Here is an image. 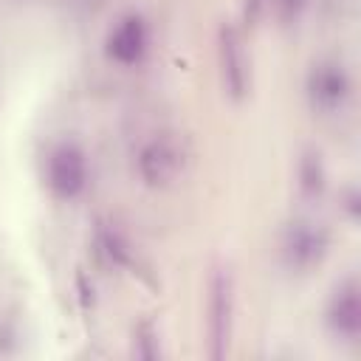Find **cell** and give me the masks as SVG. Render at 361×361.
<instances>
[{
    "label": "cell",
    "mask_w": 361,
    "mask_h": 361,
    "mask_svg": "<svg viewBox=\"0 0 361 361\" xmlns=\"http://www.w3.org/2000/svg\"><path fill=\"white\" fill-rule=\"evenodd\" d=\"M217 56H220V73H223L226 93L234 102H243L251 87V68H248L243 37L234 23H223L217 28Z\"/></svg>",
    "instance_id": "ba28073f"
},
{
    "label": "cell",
    "mask_w": 361,
    "mask_h": 361,
    "mask_svg": "<svg viewBox=\"0 0 361 361\" xmlns=\"http://www.w3.org/2000/svg\"><path fill=\"white\" fill-rule=\"evenodd\" d=\"M96 248H99V257L107 265H116V268H130L133 265V248H130L127 237L116 226H110V223H99V228H96Z\"/></svg>",
    "instance_id": "9c48e42d"
},
{
    "label": "cell",
    "mask_w": 361,
    "mask_h": 361,
    "mask_svg": "<svg viewBox=\"0 0 361 361\" xmlns=\"http://www.w3.org/2000/svg\"><path fill=\"white\" fill-rule=\"evenodd\" d=\"M324 180H327V172H324L322 155L316 149H305L302 158H299V189H302V195L319 197L324 192Z\"/></svg>",
    "instance_id": "30bf717a"
},
{
    "label": "cell",
    "mask_w": 361,
    "mask_h": 361,
    "mask_svg": "<svg viewBox=\"0 0 361 361\" xmlns=\"http://www.w3.org/2000/svg\"><path fill=\"white\" fill-rule=\"evenodd\" d=\"M330 251V231L307 217H296L282 228L279 259L293 274H307L324 262Z\"/></svg>",
    "instance_id": "7a4b0ae2"
},
{
    "label": "cell",
    "mask_w": 361,
    "mask_h": 361,
    "mask_svg": "<svg viewBox=\"0 0 361 361\" xmlns=\"http://www.w3.org/2000/svg\"><path fill=\"white\" fill-rule=\"evenodd\" d=\"M209 355L226 358L234 330V279L228 268H214L209 279Z\"/></svg>",
    "instance_id": "277c9868"
},
{
    "label": "cell",
    "mask_w": 361,
    "mask_h": 361,
    "mask_svg": "<svg viewBox=\"0 0 361 361\" xmlns=\"http://www.w3.org/2000/svg\"><path fill=\"white\" fill-rule=\"evenodd\" d=\"M341 209H344V214H347V217H350L353 223H355V220L361 217V195H358V189H355V186H347Z\"/></svg>",
    "instance_id": "4fadbf2b"
},
{
    "label": "cell",
    "mask_w": 361,
    "mask_h": 361,
    "mask_svg": "<svg viewBox=\"0 0 361 361\" xmlns=\"http://www.w3.org/2000/svg\"><path fill=\"white\" fill-rule=\"evenodd\" d=\"M305 96L316 113H338L353 96V76L336 56H322L307 68Z\"/></svg>",
    "instance_id": "3957f363"
},
{
    "label": "cell",
    "mask_w": 361,
    "mask_h": 361,
    "mask_svg": "<svg viewBox=\"0 0 361 361\" xmlns=\"http://www.w3.org/2000/svg\"><path fill=\"white\" fill-rule=\"evenodd\" d=\"M268 6L274 8V14H276L282 23H293V20H299V14L305 11L307 0H268Z\"/></svg>",
    "instance_id": "7c38bea8"
},
{
    "label": "cell",
    "mask_w": 361,
    "mask_h": 361,
    "mask_svg": "<svg viewBox=\"0 0 361 361\" xmlns=\"http://www.w3.org/2000/svg\"><path fill=\"white\" fill-rule=\"evenodd\" d=\"M324 324L338 341H358L361 336V285L358 276L350 274L333 285L324 305Z\"/></svg>",
    "instance_id": "8992f818"
},
{
    "label": "cell",
    "mask_w": 361,
    "mask_h": 361,
    "mask_svg": "<svg viewBox=\"0 0 361 361\" xmlns=\"http://www.w3.org/2000/svg\"><path fill=\"white\" fill-rule=\"evenodd\" d=\"M265 8H268V0H243V20L248 25H254Z\"/></svg>",
    "instance_id": "5bb4252c"
},
{
    "label": "cell",
    "mask_w": 361,
    "mask_h": 361,
    "mask_svg": "<svg viewBox=\"0 0 361 361\" xmlns=\"http://www.w3.org/2000/svg\"><path fill=\"white\" fill-rule=\"evenodd\" d=\"M135 353H138V358H144V361H152V358H158L161 355V344H158V330L152 327V322H138V327H135Z\"/></svg>",
    "instance_id": "8fae6325"
},
{
    "label": "cell",
    "mask_w": 361,
    "mask_h": 361,
    "mask_svg": "<svg viewBox=\"0 0 361 361\" xmlns=\"http://www.w3.org/2000/svg\"><path fill=\"white\" fill-rule=\"evenodd\" d=\"M149 45H152V31H149L147 17L138 11H127L107 31L104 56L110 62H116L118 68H135L147 59Z\"/></svg>",
    "instance_id": "5b68a950"
},
{
    "label": "cell",
    "mask_w": 361,
    "mask_h": 361,
    "mask_svg": "<svg viewBox=\"0 0 361 361\" xmlns=\"http://www.w3.org/2000/svg\"><path fill=\"white\" fill-rule=\"evenodd\" d=\"M183 166V152L169 135H152L135 155V172L149 189L169 186Z\"/></svg>",
    "instance_id": "52a82bcc"
},
{
    "label": "cell",
    "mask_w": 361,
    "mask_h": 361,
    "mask_svg": "<svg viewBox=\"0 0 361 361\" xmlns=\"http://www.w3.org/2000/svg\"><path fill=\"white\" fill-rule=\"evenodd\" d=\"M45 186L56 200H76L90 186V161L79 141L59 138L45 155Z\"/></svg>",
    "instance_id": "6da1fadb"
}]
</instances>
